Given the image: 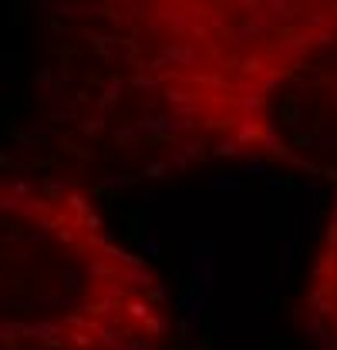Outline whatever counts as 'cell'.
<instances>
[{
  "label": "cell",
  "mask_w": 337,
  "mask_h": 350,
  "mask_svg": "<svg viewBox=\"0 0 337 350\" xmlns=\"http://www.w3.org/2000/svg\"><path fill=\"white\" fill-rule=\"evenodd\" d=\"M145 266L122 253L82 196L0 185V347L149 350L162 330Z\"/></svg>",
  "instance_id": "6da1fadb"
},
{
  "label": "cell",
  "mask_w": 337,
  "mask_h": 350,
  "mask_svg": "<svg viewBox=\"0 0 337 350\" xmlns=\"http://www.w3.org/2000/svg\"><path fill=\"white\" fill-rule=\"evenodd\" d=\"M321 313L327 317L337 337V226L331 229V246H327V256L321 266Z\"/></svg>",
  "instance_id": "7a4b0ae2"
}]
</instances>
